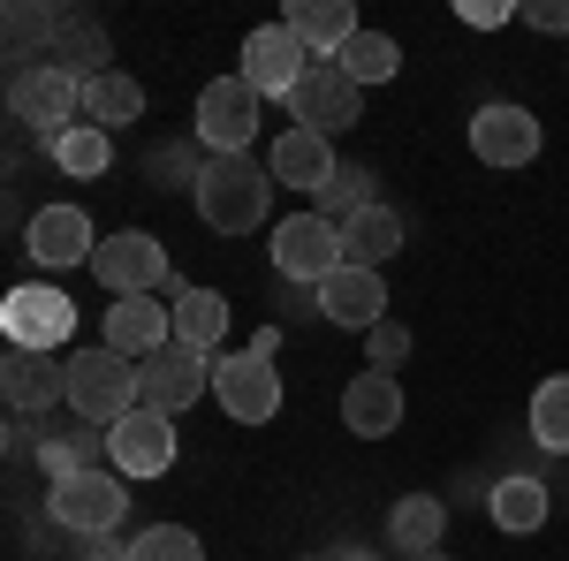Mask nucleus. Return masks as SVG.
Listing matches in <instances>:
<instances>
[{"label":"nucleus","mask_w":569,"mask_h":561,"mask_svg":"<svg viewBox=\"0 0 569 561\" xmlns=\"http://www.w3.org/2000/svg\"><path fill=\"white\" fill-rule=\"evenodd\" d=\"M266 206H273V168H259L251 152H213L206 160L198 220L213 236H251V228H266Z\"/></svg>","instance_id":"nucleus-1"},{"label":"nucleus","mask_w":569,"mask_h":561,"mask_svg":"<svg viewBox=\"0 0 569 561\" xmlns=\"http://www.w3.org/2000/svg\"><path fill=\"white\" fill-rule=\"evenodd\" d=\"M273 349H281V327H259L251 349L213 357V402H220L228 425H273V418H281V372H273Z\"/></svg>","instance_id":"nucleus-2"},{"label":"nucleus","mask_w":569,"mask_h":561,"mask_svg":"<svg viewBox=\"0 0 569 561\" xmlns=\"http://www.w3.org/2000/svg\"><path fill=\"white\" fill-rule=\"evenodd\" d=\"M69 410L84 418V425H122L130 410H144V372H137L130 357H114V349H77L69 357Z\"/></svg>","instance_id":"nucleus-3"},{"label":"nucleus","mask_w":569,"mask_h":561,"mask_svg":"<svg viewBox=\"0 0 569 561\" xmlns=\"http://www.w3.org/2000/svg\"><path fill=\"white\" fill-rule=\"evenodd\" d=\"M46 517H53V531H69V539H114L130 523V485H122L114 463L107 471H84V478H61V485H46Z\"/></svg>","instance_id":"nucleus-4"},{"label":"nucleus","mask_w":569,"mask_h":561,"mask_svg":"<svg viewBox=\"0 0 569 561\" xmlns=\"http://www.w3.org/2000/svg\"><path fill=\"white\" fill-rule=\"evenodd\" d=\"M8 114H16V122L39 137L46 152H53L61 137L77 130V114H84V84H77V77H61L53 61L8 69Z\"/></svg>","instance_id":"nucleus-5"},{"label":"nucleus","mask_w":569,"mask_h":561,"mask_svg":"<svg viewBox=\"0 0 569 561\" xmlns=\"http://www.w3.org/2000/svg\"><path fill=\"white\" fill-rule=\"evenodd\" d=\"M91 273H99L114 297H160V289H182L176 266H168V243H160V236H144V228L107 236V243L91 251Z\"/></svg>","instance_id":"nucleus-6"},{"label":"nucleus","mask_w":569,"mask_h":561,"mask_svg":"<svg viewBox=\"0 0 569 561\" xmlns=\"http://www.w3.org/2000/svg\"><path fill=\"white\" fill-rule=\"evenodd\" d=\"M273 266H281V281H335L342 266H350V251H342V228L319 213H289L281 228H273Z\"/></svg>","instance_id":"nucleus-7"},{"label":"nucleus","mask_w":569,"mask_h":561,"mask_svg":"<svg viewBox=\"0 0 569 561\" xmlns=\"http://www.w3.org/2000/svg\"><path fill=\"white\" fill-rule=\"evenodd\" d=\"M0 334H8V349H53L77 334V303L61 297V289H46V281H23V289H8V303H0Z\"/></svg>","instance_id":"nucleus-8"},{"label":"nucleus","mask_w":569,"mask_h":561,"mask_svg":"<svg viewBox=\"0 0 569 561\" xmlns=\"http://www.w3.org/2000/svg\"><path fill=\"white\" fill-rule=\"evenodd\" d=\"M289 114H297V130H311V137H342V130L365 122V91H357L335 61H311L297 99H289Z\"/></svg>","instance_id":"nucleus-9"},{"label":"nucleus","mask_w":569,"mask_h":561,"mask_svg":"<svg viewBox=\"0 0 569 561\" xmlns=\"http://www.w3.org/2000/svg\"><path fill=\"white\" fill-rule=\"evenodd\" d=\"M137 372H144V410H168V418H182L190 402L213 394V357L190 342H168L160 357H144Z\"/></svg>","instance_id":"nucleus-10"},{"label":"nucleus","mask_w":569,"mask_h":561,"mask_svg":"<svg viewBox=\"0 0 569 561\" xmlns=\"http://www.w3.org/2000/svg\"><path fill=\"white\" fill-rule=\"evenodd\" d=\"M251 137H259V91L243 77H213L198 91V144L206 152H251Z\"/></svg>","instance_id":"nucleus-11"},{"label":"nucleus","mask_w":569,"mask_h":561,"mask_svg":"<svg viewBox=\"0 0 569 561\" xmlns=\"http://www.w3.org/2000/svg\"><path fill=\"white\" fill-rule=\"evenodd\" d=\"M305 69H311V53L297 46V31H289V23H259V31L243 39V69H236V77L259 91V99H297Z\"/></svg>","instance_id":"nucleus-12"},{"label":"nucleus","mask_w":569,"mask_h":561,"mask_svg":"<svg viewBox=\"0 0 569 561\" xmlns=\"http://www.w3.org/2000/svg\"><path fill=\"white\" fill-rule=\"evenodd\" d=\"M0 394H8V410H23V418H53V410L69 402V357L8 349V357H0Z\"/></svg>","instance_id":"nucleus-13"},{"label":"nucleus","mask_w":569,"mask_h":561,"mask_svg":"<svg viewBox=\"0 0 569 561\" xmlns=\"http://www.w3.org/2000/svg\"><path fill=\"white\" fill-rule=\"evenodd\" d=\"M539 144H547V130L531 122V107L493 99V107L471 114V152H479L486 168H531V160H539Z\"/></svg>","instance_id":"nucleus-14"},{"label":"nucleus","mask_w":569,"mask_h":561,"mask_svg":"<svg viewBox=\"0 0 569 561\" xmlns=\"http://www.w3.org/2000/svg\"><path fill=\"white\" fill-rule=\"evenodd\" d=\"M168 342H176V303H160V297H114L107 303V349L114 357L144 364V357H160Z\"/></svg>","instance_id":"nucleus-15"},{"label":"nucleus","mask_w":569,"mask_h":561,"mask_svg":"<svg viewBox=\"0 0 569 561\" xmlns=\"http://www.w3.org/2000/svg\"><path fill=\"white\" fill-rule=\"evenodd\" d=\"M319 319H327V327L372 334V327L388 319V281H380L372 266H342L335 281H319Z\"/></svg>","instance_id":"nucleus-16"},{"label":"nucleus","mask_w":569,"mask_h":561,"mask_svg":"<svg viewBox=\"0 0 569 561\" xmlns=\"http://www.w3.org/2000/svg\"><path fill=\"white\" fill-rule=\"evenodd\" d=\"M23 251H31L39 266H91V251H99L91 213H84V206H46V213H31Z\"/></svg>","instance_id":"nucleus-17"},{"label":"nucleus","mask_w":569,"mask_h":561,"mask_svg":"<svg viewBox=\"0 0 569 561\" xmlns=\"http://www.w3.org/2000/svg\"><path fill=\"white\" fill-rule=\"evenodd\" d=\"M176 463V418L168 410H130L114 425V471L122 478H160Z\"/></svg>","instance_id":"nucleus-18"},{"label":"nucleus","mask_w":569,"mask_h":561,"mask_svg":"<svg viewBox=\"0 0 569 561\" xmlns=\"http://www.w3.org/2000/svg\"><path fill=\"white\" fill-rule=\"evenodd\" d=\"M46 471V485H61V478H84V471H107L114 463V425H61V432H46L39 440V455H31Z\"/></svg>","instance_id":"nucleus-19"},{"label":"nucleus","mask_w":569,"mask_h":561,"mask_svg":"<svg viewBox=\"0 0 569 561\" xmlns=\"http://www.w3.org/2000/svg\"><path fill=\"white\" fill-rule=\"evenodd\" d=\"M266 168H273V182L311 190V198L342 174V168H335V144H327V137H311V130H281V137H273V152H266Z\"/></svg>","instance_id":"nucleus-20"},{"label":"nucleus","mask_w":569,"mask_h":561,"mask_svg":"<svg viewBox=\"0 0 569 561\" xmlns=\"http://www.w3.org/2000/svg\"><path fill=\"white\" fill-rule=\"evenodd\" d=\"M342 425L357 440H388L402 425V388H395V372H357L350 388H342Z\"/></svg>","instance_id":"nucleus-21"},{"label":"nucleus","mask_w":569,"mask_h":561,"mask_svg":"<svg viewBox=\"0 0 569 561\" xmlns=\"http://www.w3.org/2000/svg\"><path fill=\"white\" fill-rule=\"evenodd\" d=\"M281 23L297 31V46H305L311 61H335V53H342V46H350L357 31H365L350 0H297V8H289Z\"/></svg>","instance_id":"nucleus-22"},{"label":"nucleus","mask_w":569,"mask_h":561,"mask_svg":"<svg viewBox=\"0 0 569 561\" xmlns=\"http://www.w3.org/2000/svg\"><path fill=\"white\" fill-rule=\"evenodd\" d=\"M440 531H448V501H433V493H402L388 509V547L402 561L440 554Z\"/></svg>","instance_id":"nucleus-23"},{"label":"nucleus","mask_w":569,"mask_h":561,"mask_svg":"<svg viewBox=\"0 0 569 561\" xmlns=\"http://www.w3.org/2000/svg\"><path fill=\"white\" fill-rule=\"evenodd\" d=\"M61 77H77V84H91V77H107L114 69V46H107V31L91 23V16H61V31H53V53H46Z\"/></svg>","instance_id":"nucleus-24"},{"label":"nucleus","mask_w":569,"mask_h":561,"mask_svg":"<svg viewBox=\"0 0 569 561\" xmlns=\"http://www.w3.org/2000/svg\"><path fill=\"white\" fill-rule=\"evenodd\" d=\"M486 509H493V523L509 531V539H531L539 523L555 517V501H547V478H501V485H486Z\"/></svg>","instance_id":"nucleus-25"},{"label":"nucleus","mask_w":569,"mask_h":561,"mask_svg":"<svg viewBox=\"0 0 569 561\" xmlns=\"http://www.w3.org/2000/svg\"><path fill=\"white\" fill-rule=\"evenodd\" d=\"M84 122L91 130H130V122H144V84L137 77H122V69H107V77H91L84 84Z\"/></svg>","instance_id":"nucleus-26"},{"label":"nucleus","mask_w":569,"mask_h":561,"mask_svg":"<svg viewBox=\"0 0 569 561\" xmlns=\"http://www.w3.org/2000/svg\"><path fill=\"white\" fill-rule=\"evenodd\" d=\"M342 251H350V266H372V273H380V266L402 251V213H395V206H365V213L342 228Z\"/></svg>","instance_id":"nucleus-27"},{"label":"nucleus","mask_w":569,"mask_h":561,"mask_svg":"<svg viewBox=\"0 0 569 561\" xmlns=\"http://www.w3.org/2000/svg\"><path fill=\"white\" fill-rule=\"evenodd\" d=\"M335 69H342L357 91H372V84H388L395 69H402V46H395L388 31H357V39L335 53Z\"/></svg>","instance_id":"nucleus-28"},{"label":"nucleus","mask_w":569,"mask_h":561,"mask_svg":"<svg viewBox=\"0 0 569 561\" xmlns=\"http://www.w3.org/2000/svg\"><path fill=\"white\" fill-rule=\"evenodd\" d=\"M228 334V297L220 289H176V342L213 349Z\"/></svg>","instance_id":"nucleus-29"},{"label":"nucleus","mask_w":569,"mask_h":561,"mask_svg":"<svg viewBox=\"0 0 569 561\" xmlns=\"http://www.w3.org/2000/svg\"><path fill=\"white\" fill-rule=\"evenodd\" d=\"M53 168H61V174H77V182L107 174V168H114V137H107V130H91V122H77V130L53 144Z\"/></svg>","instance_id":"nucleus-30"},{"label":"nucleus","mask_w":569,"mask_h":561,"mask_svg":"<svg viewBox=\"0 0 569 561\" xmlns=\"http://www.w3.org/2000/svg\"><path fill=\"white\" fill-rule=\"evenodd\" d=\"M531 440L555 448V455H569V372L539 380V394H531Z\"/></svg>","instance_id":"nucleus-31"},{"label":"nucleus","mask_w":569,"mask_h":561,"mask_svg":"<svg viewBox=\"0 0 569 561\" xmlns=\"http://www.w3.org/2000/svg\"><path fill=\"white\" fill-rule=\"evenodd\" d=\"M206 160H213V152L190 137V144H160V152L144 160V174H152V190H190V198H198V182H206Z\"/></svg>","instance_id":"nucleus-32"},{"label":"nucleus","mask_w":569,"mask_h":561,"mask_svg":"<svg viewBox=\"0 0 569 561\" xmlns=\"http://www.w3.org/2000/svg\"><path fill=\"white\" fill-rule=\"evenodd\" d=\"M365 206H380V198H372V174H365V168H342L335 182H327V190H319V206H311V213L335 220V228H350Z\"/></svg>","instance_id":"nucleus-33"},{"label":"nucleus","mask_w":569,"mask_h":561,"mask_svg":"<svg viewBox=\"0 0 569 561\" xmlns=\"http://www.w3.org/2000/svg\"><path fill=\"white\" fill-rule=\"evenodd\" d=\"M122 561H206V547L182 523H152V531H137L130 547H122Z\"/></svg>","instance_id":"nucleus-34"},{"label":"nucleus","mask_w":569,"mask_h":561,"mask_svg":"<svg viewBox=\"0 0 569 561\" xmlns=\"http://www.w3.org/2000/svg\"><path fill=\"white\" fill-rule=\"evenodd\" d=\"M365 349H372V372H395V364L410 357V327H395V319H380V327L365 334Z\"/></svg>","instance_id":"nucleus-35"},{"label":"nucleus","mask_w":569,"mask_h":561,"mask_svg":"<svg viewBox=\"0 0 569 561\" xmlns=\"http://www.w3.org/2000/svg\"><path fill=\"white\" fill-rule=\"evenodd\" d=\"M456 16H463V23H479V31H493V23H517L525 8H501V0H463Z\"/></svg>","instance_id":"nucleus-36"},{"label":"nucleus","mask_w":569,"mask_h":561,"mask_svg":"<svg viewBox=\"0 0 569 561\" xmlns=\"http://www.w3.org/2000/svg\"><path fill=\"white\" fill-rule=\"evenodd\" d=\"M525 23H531V31H555V39H562V31H569V0H531Z\"/></svg>","instance_id":"nucleus-37"},{"label":"nucleus","mask_w":569,"mask_h":561,"mask_svg":"<svg viewBox=\"0 0 569 561\" xmlns=\"http://www.w3.org/2000/svg\"><path fill=\"white\" fill-rule=\"evenodd\" d=\"M8 455H39V432H31L23 410H16V425H8Z\"/></svg>","instance_id":"nucleus-38"},{"label":"nucleus","mask_w":569,"mask_h":561,"mask_svg":"<svg viewBox=\"0 0 569 561\" xmlns=\"http://www.w3.org/2000/svg\"><path fill=\"white\" fill-rule=\"evenodd\" d=\"M327 561H372V554H365V547H342V554H327Z\"/></svg>","instance_id":"nucleus-39"},{"label":"nucleus","mask_w":569,"mask_h":561,"mask_svg":"<svg viewBox=\"0 0 569 561\" xmlns=\"http://www.w3.org/2000/svg\"><path fill=\"white\" fill-rule=\"evenodd\" d=\"M426 561H448V554H426Z\"/></svg>","instance_id":"nucleus-40"}]
</instances>
